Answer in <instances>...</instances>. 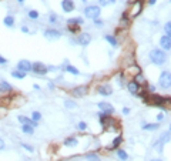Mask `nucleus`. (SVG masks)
<instances>
[{
  "instance_id": "1",
  "label": "nucleus",
  "mask_w": 171,
  "mask_h": 161,
  "mask_svg": "<svg viewBox=\"0 0 171 161\" xmlns=\"http://www.w3.org/2000/svg\"><path fill=\"white\" fill-rule=\"evenodd\" d=\"M151 63H154L155 66H163V64L167 61V54L165 51H163L161 49H153L148 54Z\"/></svg>"
},
{
  "instance_id": "2",
  "label": "nucleus",
  "mask_w": 171,
  "mask_h": 161,
  "mask_svg": "<svg viewBox=\"0 0 171 161\" xmlns=\"http://www.w3.org/2000/svg\"><path fill=\"white\" fill-rule=\"evenodd\" d=\"M100 13H101V7L97 6V4H93V6H87L86 9L83 10V14L87 19H91V20H94V19H98L100 17Z\"/></svg>"
},
{
  "instance_id": "3",
  "label": "nucleus",
  "mask_w": 171,
  "mask_h": 161,
  "mask_svg": "<svg viewBox=\"0 0 171 161\" xmlns=\"http://www.w3.org/2000/svg\"><path fill=\"white\" fill-rule=\"evenodd\" d=\"M158 86H160L161 88H164V90L171 87V73L170 71H167V70L161 71L160 77H158Z\"/></svg>"
},
{
  "instance_id": "4",
  "label": "nucleus",
  "mask_w": 171,
  "mask_h": 161,
  "mask_svg": "<svg viewBox=\"0 0 171 161\" xmlns=\"http://www.w3.org/2000/svg\"><path fill=\"white\" fill-rule=\"evenodd\" d=\"M31 71L34 74H37V76H46L49 73V67L41 61H34L33 66H31Z\"/></svg>"
},
{
  "instance_id": "5",
  "label": "nucleus",
  "mask_w": 171,
  "mask_h": 161,
  "mask_svg": "<svg viewBox=\"0 0 171 161\" xmlns=\"http://www.w3.org/2000/svg\"><path fill=\"white\" fill-rule=\"evenodd\" d=\"M43 34L47 40H59L61 37V31L57 29H46Z\"/></svg>"
},
{
  "instance_id": "6",
  "label": "nucleus",
  "mask_w": 171,
  "mask_h": 161,
  "mask_svg": "<svg viewBox=\"0 0 171 161\" xmlns=\"http://www.w3.org/2000/svg\"><path fill=\"white\" fill-rule=\"evenodd\" d=\"M31 66H33L31 61L23 59V60H20L19 63H17V70L23 71V73H29V71H31Z\"/></svg>"
},
{
  "instance_id": "7",
  "label": "nucleus",
  "mask_w": 171,
  "mask_h": 161,
  "mask_svg": "<svg viewBox=\"0 0 171 161\" xmlns=\"http://www.w3.org/2000/svg\"><path fill=\"white\" fill-rule=\"evenodd\" d=\"M160 47L163 51H171V37L168 36H161L160 39Z\"/></svg>"
},
{
  "instance_id": "8",
  "label": "nucleus",
  "mask_w": 171,
  "mask_h": 161,
  "mask_svg": "<svg viewBox=\"0 0 171 161\" xmlns=\"http://www.w3.org/2000/svg\"><path fill=\"white\" fill-rule=\"evenodd\" d=\"M76 43H78L80 46H88L91 43V36L88 33H81L77 36L76 39Z\"/></svg>"
},
{
  "instance_id": "9",
  "label": "nucleus",
  "mask_w": 171,
  "mask_h": 161,
  "mask_svg": "<svg viewBox=\"0 0 171 161\" xmlns=\"http://www.w3.org/2000/svg\"><path fill=\"white\" fill-rule=\"evenodd\" d=\"M87 91H88L87 86H77V87H74L71 90V96L73 97H83V96L87 94Z\"/></svg>"
},
{
  "instance_id": "10",
  "label": "nucleus",
  "mask_w": 171,
  "mask_h": 161,
  "mask_svg": "<svg viewBox=\"0 0 171 161\" xmlns=\"http://www.w3.org/2000/svg\"><path fill=\"white\" fill-rule=\"evenodd\" d=\"M61 9H63L64 13H71L76 9L74 0H61Z\"/></svg>"
},
{
  "instance_id": "11",
  "label": "nucleus",
  "mask_w": 171,
  "mask_h": 161,
  "mask_svg": "<svg viewBox=\"0 0 171 161\" xmlns=\"http://www.w3.org/2000/svg\"><path fill=\"white\" fill-rule=\"evenodd\" d=\"M17 120H19V123H20V124H29V125H31L33 128H36L37 125H39V123L33 121L30 117H27V116H19V117H17Z\"/></svg>"
},
{
  "instance_id": "12",
  "label": "nucleus",
  "mask_w": 171,
  "mask_h": 161,
  "mask_svg": "<svg viewBox=\"0 0 171 161\" xmlns=\"http://www.w3.org/2000/svg\"><path fill=\"white\" fill-rule=\"evenodd\" d=\"M98 107H100V110L103 111V113H106V114H113L114 113V107L111 106L110 103H106V101H101V103H98Z\"/></svg>"
},
{
  "instance_id": "13",
  "label": "nucleus",
  "mask_w": 171,
  "mask_h": 161,
  "mask_svg": "<svg viewBox=\"0 0 171 161\" xmlns=\"http://www.w3.org/2000/svg\"><path fill=\"white\" fill-rule=\"evenodd\" d=\"M97 91L101 96H111L113 94V87H111L110 84H103V86H100L97 88Z\"/></svg>"
},
{
  "instance_id": "14",
  "label": "nucleus",
  "mask_w": 171,
  "mask_h": 161,
  "mask_svg": "<svg viewBox=\"0 0 171 161\" xmlns=\"http://www.w3.org/2000/svg\"><path fill=\"white\" fill-rule=\"evenodd\" d=\"M124 74L126 76H128V77L131 76L133 78H135L138 74H141V71H140V67H138V66H133V67H128Z\"/></svg>"
},
{
  "instance_id": "15",
  "label": "nucleus",
  "mask_w": 171,
  "mask_h": 161,
  "mask_svg": "<svg viewBox=\"0 0 171 161\" xmlns=\"http://www.w3.org/2000/svg\"><path fill=\"white\" fill-rule=\"evenodd\" d=\"M141 10H143V3H140V2H134V6H133V9H131L130 17L138 16V14L141 13Z\"/></svg>"
},
{
  "instance_id": "16",
  "label": "nucleus",
  "mask_w": 171,
  "mask_h": 161,
  "mask_svg": "<svg viewBox=\"0 0 171 161\" xmlns=\"http://www.w3.org/2000/svg\"><path fill=\"white\" fill-rule=\"evenodd\" d=\"M127 88H128V91H130L131 94H138V93H140V86H138L134 80L128 81V83H127Z\"/></svg>"
},
{
  "instance_id": "17",
  "label": "nucleus",
  "mask_w": 171,
  "mask_h": 161,
  "mask_svg": "<svg viewBox=\"0 0 171 161\" xmlns=\"http://www.w3.org/2000/svg\"><path fill=\"white\" fill-rule=\"evenodd\" d=\"M78 144V140H77V137H67L66 140L63 141V145H66V147H76V145Z\"/></svg>"
},
{
  "instance_id": "18",
  "label": "nucleus",
  "mask_w": 171,
  "mask_h": 161,
  "mask_svg": "<svg viewBox=\"0 0 171 161\" xmlns=\"http://www.w3.org/2000/svg\"><path fill=\"white\" fill-rule=\"evenodd\" d=\"M158 127H160V123H144L141 125L143 130H147V131H155L158 130Z\"/></svg>"
},
{
  "instance_id": "19",
  "label": "nucleus",
  "mask_w": 171,
  "mask_h": 161,
  "mask_svg": "<svg viewBox=\"0 0 171 161\" xmlns=\"http://www.w3.org/2000/svg\"><path fill=\"white\" fill-rule=\"evenodd\" d=\"M84 23V20H83V17H73V19H69L67 20V24L69 26H74V24H76V26H81V24Z\"/></svg>"
},
{
  "instance_id": "20",
  "label": "nucleus",
  "mask_w": 171,
  "mask_h": 161,
  "mask_svg": "<svg viewBox=\"0 0 171 161\" xmlns=\"http://www.w3.org/2000/svg\"><path fill=\"white\" fill-rule=\"evenodd\" d=\"M12 90H13V87L7 81H0V93H9Z\"/></svg>"
},
{
  "instance_id": "21",
  "label": "nucleus",
  "mask_w": 171,
  "mask_h": 161,
  "mask_svg": "<svg viewBox=\"0 0 171 161\" xmlns=\"http://www.w3.org/2000/svg\"><path fill=\"white\" fill-rule=\"evenodd\" d=\"M3 24L6 27H13L14 26V16H12V14H7V16L3 19Z\"/></svg>"
},
{
  "instance_id": "22",
  "label": "nucleus",
  "mask_w": 171,
  "mask_h": 161,
  "mask_svg": "<svg viewBox=\"0 0 171 161\" xmlns=\"http://www.w3.org/2000/svg\"><path fill=\"white\" fill-rule=\"evenodd\" d=\"M63 70H66L67 73H70V74H74V76H78V74H80L78 69H77V67H74V66H71V64H66Z\"/></svg>"
},
{
  "instance_id": "23",
  "label": "nucleus",
  "mask_w": 171,
  "mask_h": 161,
  "mask_svg": "<svg viewBox=\"0 0 171 161\" xmlns=\"http://www.w3.org/2000/svg\"><path fill=\"white\" fill-rule=\"evenodd\" d=\"M153 148H154L155 151H158V153H161V151H163V148H164V143H163L160 138H157V140L153 143Z\"/></svg>"
},
{
  "instance_id": "24",
  "label": "nucleus",
  "mask_w": 171,
  "mask_h": 161,
  "mask_svg": "<svg viewBox=\"0 0 171 161\" xmlns=\"http://www.w3.org/2000/svg\"><path fill=\"white\" fill-rule=\"evenodd\" d=\"M104 40L108 41V43H110L113 47H117V44H118L117 39H116L114 36H111V34H106V36H104Z\"/></svg>"
},
{
  "instance_id": "25",
  "label": "nucleus",
  "mask_w": 171,
  "mask_h": 161,
  "mask_svg": "<svg viewBox=\"0 0 171 161\" xmlns=\"http://www.w3.org/2000/svg\"><path fill=\"white\" fill-rule=\"evenodd\" d=\"M160 140L163 141V143H170L171 141V133L170 131H164V133H161V135H160Z\"/></svg>"
},
{
  "instance_id": "26",
  "label": "nucleus",
  "mask_w": 171,
  "mask_h": 161,
  "mask_svg": "<svg viewBox=\"0 0 171 161\" xmlns=\"http://www.w3.org/2000/svg\"><path fill=\"white\" fill-rule=\"evenodd\" d=\"M10 74H12V77L19 78V80H23V78L26 77V73H23V71H20V70H13Z\"/></svg>"
},
{
  "instance_id": "27",
  "label": "nucleus",
  "mask_w": 171,
  "mask_h": 161,
  "mask_svg": "<svg viewBox=\"0 0 171 161\" xmlns=\"http://www.w3.org/2000/svg\"><path fill=\"white\" fill-rule=\"evenodd\" d=\"M21 131H23L24 134L31 135L34 133V128L31 127V125H29V124H21Z\"/></svg>"
},
{
  "instance_id": "28",
  "label": "nucleus",
  "mask_w": 171,
  "mask_h": 161,
  "mask_svg": "<svg viewBox=\"0 0 171 161\" xmlns=\"http://www.w3.org/2000/svg\"><path fill=\"white\" fill-rule=\"evenodd\" d=\"M117 155H118V158H120L121 161H127L128 160V154L124 150H121V148H118L117 150Z\"/></svg>"
},
{
  "instance_id": "29",
  "label": "nucleus",
  "mask_w": 171,
  "mask_h": 161,
  "mask_svg": "<svg viewBox=\"0 0 171 161\" xmlns=\"http://www.w3.org/2000/svg\"><path fill=\"white\" fill-rule=\"evenodd\" d=\"M116 2L117 0H98V4H100V7L101 6H113V4H116Z\"/></svg>"
},
{
  "instance_id": "30",
  "label": "nucleus",
  "mask_w": 171,
  "mask_h": 161,
  "mask_svg": "<svg viewBox=\"0 0 171 161\" xmlns=\"http://www.w3.org/2000/svg\"><path fill=\"white\" fill-rule=\"evenodd\" d=\"M31 120L33 121H36V123H39V121L41 120V113L40 111H33V113H31Z\"/></svg>"
},
{
  "instance_id": "31",
  "label": "nucleus",
  "mask_w": 171,
  "mask_h": 161,
  "mask_svg": "<svg viewBox=\"0 0 171 161\" xmlns=\"http://www.w3.org/2000/svg\"><path fill=\"white\" fill-rule=\"evenodd\" d=\"M86 158H87V161H101L100 157H98L97 154H93V153L87 154V155H86Z\"/></svg>"
},
{
  "instance_id": "32",
  "label": "nucleus",
  "mask_w": 171,
  "mask_h": 161,
  "mask_svg": "<svg viewBox=\"0 0 171 161\" xmlns=\"http://www.w3.org/2000/svg\"><path fill=\"white\" fill-rule=\"evenodd\" d=\"M164 31H165V36L171 37V20L164 24Z\"/></svg>"
},
{
  "instance_id": "33",
  "label": "nucleus",
  "mask_w": 171,
  "mask_h": 161,
  "mask_svg": "<svg viewBox=\"0 0 171 161\" xmlns=\"http://www.w3.org/2000/svg\"><path fill=\"white\" fill-rule=\"evenodd\" d=\"M27 16L30 17V19H33V20H36V19H39V12L37 10H29V13H27Z\"/></svg>"
},
{
  "instance_id": "34",
  "label": "nucleus",
  "mask_w": 171,
  "mask_h": 161,
  "mask_svg": "<svg viewBox=\"0 0 171 161\" xmlns=\"http://www.w3.org/2000/svg\"><path fill=\"white\" fill-rule=\"evenodd\" d=\"M64 107L66 108H76V103L73 100H64Z\"/></svg>"
},
{
  "instance_id": "35",
  "label": "nucleus",
  "mask_w": 171,
  "mask_h": 161,
  "mask_svg": "<svg viewBox=\"0 0 171 161\" xmlns=\"http://www.w3.org/2000/svg\"><path fill=\"white\" fill-rule=\"evenodd\" d=\"M134 81L138 84V86H141V84H145V78H144V76H141V74H138L137 77L134 78Z\"/></svg>"
},
{
  "instance_id": "36",
  "label": "nucleus",
  "mask_w": 171,
  "mask_h": 161,
  "mask_svg": "<svg viewBox=\"0 0 171 161\" xmlns=\"http://www.w3.org/2000/svg\"><path fill=\"white\" fill-rule=\"evenodd\" d=\"M121 141H123V138H121V137L114 138V140H113V144H111V147H113V148H117L118 145L121 144Z\"/></svg>"
},
{
  "instance_id": "37",
  "label": "nucleus",
  "mask_w": 171,
  "mask_h": 161,
  "mask_svg": "<svg viewBox=\"0 0 171 161\" xmlns=\"http://www.w3.org/2000/svg\"><path fill=\"white\" fill-rule=\"evenodd\" d=\"M93 23H94V26H96V27H103L104 26V21L101 20L100 17H98V19H94Z\"/></svg>"
},
{
  "instance_id": "38",
  "label": "nucleus",
  "mask_w": 171,
  "mask_h": 161,
  "mask_svg": "<svg viewBox=\"0 0 171 161\" xmlns=\"http://www.w3.org/2000/svg\"><path fill=\"white\" fill-rule=\"evenodd\" d=\"M49 21H50V24H54L57 21V16L56 13H50L49 14Z\"/></svg>"
},
{
  "instance_id": "39",
  "label": "nucleus",
  "mask_w": 171,
  "mask_h": 161,
  "mask_svg": "<svg viewBox=\"0 0 171 161\" xmlns=\"http://www.w3.org/2000/svg\"><path fill=\"white\" fill-rule=\"evenodd\" d=\"M77 127H78V130H80V131L87 130V123H84V121H80V123L77 124Z\"/></svg>"
},
{
  "instance_id": "40",
  "label": "nucleus",
  "mask_w": 171,
  "mask_h": 161,
  "mask_svg": "<svg viewBox=\"0 0 171 161\" xmlns=\"http://www.w3.org/2000/svg\"><path fill=\"white\" fill-rule=\"evenodd\" d=\"M21 147H23L24 150H27L29 153H33V151H34L33 145H29V144H26V143H21Z\"/></svg>"
},
{
  "instance_id": "41",
  "label": "nucleus",
  "mask_w": 171,
  "mask_h": 161,
  "mask_svg": "<svg viewBox=\"0 0 171 161\" xmlns=\"http://www.w3.org/2000/svg\"><path fill=\"white\" fill-rule=\"evenodd\" d=\"M9 63V60H7L6 57H3V56H2V54H0V64H2V66H3V64H7Z\"/></svg>"
},
{
  "instance_id": "42",
  "label": "nucleus",
  "mask_w": 171,
  "mask_h": 161,
  "mask_svg": "<svg viewBox=\"0 0 171 161\" xmlns=\"http://www.w3.org/2000/svg\"><path fill=\"white\" fill-rule=\"evenodd\" d=\"M6 150V144H4L3 138H0V151H4Z\"/></svg>"
},
{
  "instance_id": "43",
  "label": "nucleus",
  "mask_w": 171,
  "mask_h": 161,
  "mask_svg": "<svg viewBox=\"0 0 171 161\" xmlns=\"http://www.w3.org/2000/svg\"><path fill=\"white\" fill-rule=\"evenodd\" d=\"M21 31H23V33H29L30 30H29V27L27 26H21Z\"/></svg>"
},
{
  "instance_id": "44",
  "label": "nucleus",
  "mask_w": 171,
  "mask_h": 161,
  "mask_svg": "<svg viewBox=\"0 0 171 161\" xmlns=\"http://www.w3.org/2000/svg\"><path fill=\"white\" fill-rule=\"evenodd\" d=\"M163 118H164V113H160V114L157 116V120H158V121H161Z\"/></svg>"
},
{
  "instance_id": "45",
  "label": "nucleus",
  "mask_w": 171,
  "mask_h": 161,
  "mask_svg": "<svg viewBox=\"0 0 171 161\" xmlns=\"http://www.w3.org/2000/svg\"><path fill=\"white\" fill-rule=\"evenodd\" d=\"M123 113H124V114H128V113H130V108H123Z\"/></svg>"
},
{
  "instance_id": "46",
  "label": "nucleus",
  "mask_w": 171,
  "mask_h": 161,
  "mask_svg": "<svg viewBox=\"0 0 171 161\" xmlns=\"http://www.w3.org/2000/svg\"><path fill=\"white\" fill-rule=\"evenodd\" d=\"M155 3H157V0H148V4H151V6L155 4Z\"/></svg>"
},
{
  "instance_id": "47",
  "label": "nucleus",
  "mask_w": 171,
  "mask_h": 161,
  "mask_svg": "<svg viewBox=\"0 0 171 161\" xmlns=\"http://www.w3.org/2000/svg\"><path fill=\"white\" fill-rule=\"evenodd\" d=\"M47 86H49V88H51V90H53V88H54V84H53V83H49V84H47Z\"/></svg>"
},
{
  "instance_id": "48",
  "label": "nucleus",
  "mask_w": 171,
  "mask_h": 161,
  "mask_svg": "<svg viewBox=\"0 0 171 161\" xmlns=\"http://www.w3.org/2000/svg\"><path fill=\"white\" fill-rule=\"evenodd\" d=\"M33 87H34V90H40V86H39V84H34Z\"/></svg>"
},
{
  "instance_id": "49",
  "label": "nucleus",
  "mask_w": 171,
  "mask_h": 161,
  "mask_svg": "<svg viewBox=\"0 0 171 161\" xmlns=\"http://www.w3.org/2000/svg\"><path fill=\"white\" fill-rule=\"evenodd\" d=\"M150 161H163L161 158H153V160H150Z\"/></svg>"
},
{
  "instance_id": "50",
  "label": "nucleus",
  "mask_w": 171,
  "mask_h": 161,
  "mask_svg": "<svg viewBox=\"0 0 171 161\" xmlns=\"http://www.w3.org/2000/svg\"><path fill=\"white\" fill-rule=\"evenodd\" d=\"M17 2H19L20 4H23V3H24V0H17Z\"/></svg>"
},
{
  "instance_id": "51",
  "label": "nucleus",
  "mask_w": 171,
  "mask_h": 161,
  "mask_svg": "<svg viewBox=\"0 0 171 161\" xmlns=\"http://www.w3.org/2000/svg\"><path fill=\"white\" fill-rule=\"evenodd\" d=\"M81 2H83V3H84V4H86V3H87V0H81Z\"/></svg>"
},
{
  "instance_id": "52",
  "label": "nucleus",
  "mask_w": 171,
  "mask_h": 161,
  "mask_svg": "<svg viewBox=\"0 0 171 161\" xmlns=\"http://www.w3.org/2000/svg\"><path fill=\"white\" fill-rule=\"evenodd\" d=\"M170 133H171V123H170Z\"/></svg>"
},
{
  "instance_id": "53",
  "label": "nucleus",
  "mask_w": 171,
  "mask_h": 161,
  "mask_svg": "<svg viewBox=\"0 0 171 161\" xmlns=\"http://www.w3.org/2000/svg\"><path fill=\"white\" fill-rule=\"evenodd\" d=\"M170 3H171V0H170Z\"/></svg>"
}]
</instances>
